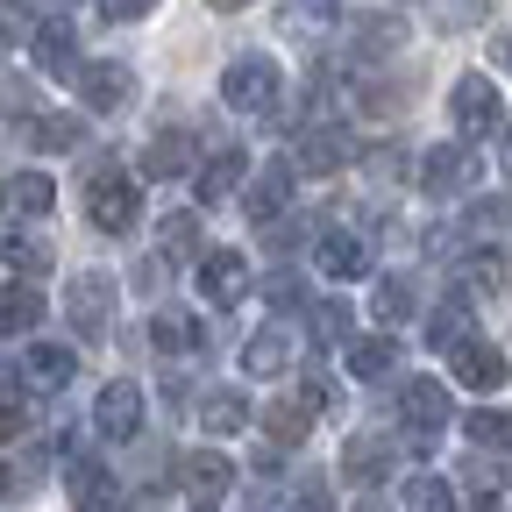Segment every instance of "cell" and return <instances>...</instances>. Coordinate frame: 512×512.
Returning <instances> with one entry per match:
<instances>
[{"mask_svg": "<svg viewBox=\"0 0 512 512\" xmlns=\"http://www.w3.org/2000/svg\"><path fill=\"white\" fill-rule=\"evenodd\" d=\"M221 93H228L235 114H271L278 107V64L271 57H235L228 79H221Z\"/></svg>", "mask_w": 512, "mask_h": 512, "instance_id": "1", "label": "cell"}, {"mask_svg": "<svg viewBox=\"0 0 512 512\" xmlns=\"http://www.w3.org/2000/svg\"><path fill=\"white\" fill-rule=\"evenodd\" d=\"M86 207H93V221H100L107 235H128V228H136V214H143V192H136V178H128V171H100V178L86 185Z\"/></svg>", "mask_w": 512, "mask_h": 512, "instance_id": "2", "label": "cell"}, {"mask_svg": "<svg viewBox=\"0 0 512 512\" xmlns=\"http://www.w3.org/2000/svg\"><path fill=\"white\" fill-rule=\"evenodd\" d=\"M448 114H456V128H463V136H498V128H505V100H498V86L491 79H456V93H448Z\"/></svg>", "mask_w": 512, "mask_h": 512, "instance_id": "3", "label": "cell"}, {"mask_svg": "<svg viewBox=\"0 0 512 512\" xmlns=\"http://www.w3.org/2000/svg\"><path fill=\"white\" fill-rule=\"evenodd\" d=\"M477 185V150L463 143H441V150H420V192L427 200H456V192Z\"/></svg>", "mask_w": 512, "mask_h": 512, "instance_id": "4", "label": "cell"}, {"mask_svg": "<svg viewBox=\"0 0 512 512\" xmlns=\"http://www.w3.org/2000/svg\"><path fill=\"white\" fill-rule=\"evenodd\" d=\"M93 420H100L107 441H136L143 434V392H136V377H114L107 392H100V406H93Z\"/></svg>", "mask_w": 512, "mask_h": 512, "instance_id": "5", "label": "cell"}, {"mask_svg": "<svg viewBox=\"0 0 512 512\" xmlns=\"http://www.w3.org/2000/svg\"><path fill=\"white\" fill-rule=\"evenodd\" d=\"M399 420H406V427L420 434V448H427V441L448 427V392H441L434 377H413L406 392H399Z\"/></svg>", "mask_w": 512, "mask_h": 512, "instance_id": "6", "label": "cell"}, {"mask_svg": "<svg viewBox=\"0 0 512 512\" xmlns=\"http://www.w3.org/2000/svg\"><path fill=\"white\" fill-rule=\"evenodd\" d=\"M342 164H349V136H342V128H306V136L292 143V164H285V171L328 178V171H342Z\"/></svg>", "mask_w": 512, "mask_h": 512, "instance_id": "7", "label": "cell"}, {"mask_svg": "<svg viewBox=\"0 0 512 512\" xmlns=\"http://www.w3.org/2000/svg\"><path fill=\"white\" fill-rule=\"evenodd\" d=\"M72 505H79V512H128V498H121L114 470H107V463H93V456H79V463H72Z\"/></svg>", "mask_w": 512, "mask_h": 512, "instance_id": "8", "label": "cell"}, {"mask_svg": "<svg viewBox=\"0 0 512 512\" xmlns=\"http://www.w3.org/2000/svg\"><path fill=\"white\" fill-rule=\"evenodd\" d=\"M79 93H86V107L93 114H114L128 93H136V72H128V64H79Z\"/></svg>", "mask_w": 512, "mask_h": 512, "instance_id": "9", "label": "cell"}, {"mask_svg": "<svg viewBox=\"0 0 512 512\" xmlns=\"http://www.w3.org/2000/svg\"><path fill=\"white\" fill-rule=\"evenodd\" d=\"M320 406H328V392H299V399H278V406L264 413V427H271V441H278V448H299Z\"/></svg>", "mask_w": 512, "mask_h": 512, "instance_id": "10", "label": "cell"}, {"mask_svg": "<svg viewBox=\"0 0 512 512\" xmlns=\"http://www.w3.org/2000/svg\"><path fill=\"white\" fill-rule=\"evenodd\" d=\"M200 292H207L214 306H235V299L249 292V264H242L235 249H214L207 264H200Z\"/></svg>", "mask_w": 512, "mask_h": 512, "instance_id": "11", "label": "cell"}, {"mask_svg": "<svg viewBox=\"0 0 512 512\" xmlns=\"http://www.w3.org/2000/svg\"><path fill=\"white\" fill-rule=\"evenodd\" d=\"M107 313H114V285H107L100 271H86V278L72 285V328H79V335H107Z\"/></svg>", "mask_w": 512, "mask_h": 512, "instance_id": "12", "label": "cell"}, {"mask_svg": "<svg viewBox=\"0 0 512 512\" xmlns=\"http://www.w3.org/2000/svg\"><path fill=\"white\" fill-rule=\"evenodd\" d=\"M456 384H463V392H498V384H505V356L491 342H456Z\"/></svg>", "mask_w": 512, "mask_h": 512, "instance_id": "13", "label": "cell"}, {"mask_svg": "<svg viewBox=\"0 0 512 512\" xmlns=\"http://www.w3.org/2000/svg\"><path fill=\"white\" fill-rule=\"evenodd\" d=\"M178 477H185V491L200 498V512H207V505L235 484V463H228V456H214V448H200V456H185V470H178Z\"/></svg>", "mask_w": 512, "mask_h": 512, "instance_id": "14", "label": "cell"}, {"mask_svg": "<svg viewBox=\"0 0 512 512\" xmlns=\"http://www.w3.org/2000/svg\"><path fill=\"white\" fill-rule=\"evenodd\" d=\"M249 178V157L242 150H221L207 171H200V185H192V200H200V207H228V192Z\"/></svg>", "mask_w": 512, "mask_h": 512, "instance_id": "15", "label": "cell"}, {"mask_svg": "<svg viewBox=\"0 0 512 512\" xmlns=\"http://www.w3.org/2000/svg\"><path fill=\"white\" fill-rule=\"evenodd\" d=\"M292 200V171L285 164H264L249 178V200H242V214H256V221H278V207Z\"/></svg>", "mask_w": 512, "mask_h": 512, "instance_id": "16", "label": "cell"}, {"mask_svg": "<svg viewBox=\"0 0 512 512\" xmlns=\"http://www.w3.org/2000/svg\"><path fill=\"white\" fill-rule=\"evenodd\" d=\"M36 64H43V72H72L79 79V43H72V22H64V15H50L36 29Z\"/></svg>", "mask_w": 512, "mask_h": 512, "instance_id": "17", "label": "cell"}, {"mask_svg": "<svg viewBox=\"0 0 512 512\" xmlns=\"http://www.w3.org/2000/svg\"><path fill=\"white\" fill-rule=\"evenodd\" d=\"M320 271H328V278H363V264H370V256H363V242L349 235V228H335V235H320Z\"/></svg>", "mask_w": 512, "mask_h": 512, "instance_id": "18", "label": "cell"}, {"mask_svg": "<svg viewBox=\"0 0 512 512\" xmlns=\"http://www.w3.org/2000/svg\"><path fill=\"white\" fill-rule=\"evenodd\" d=\"M285 363H292V342H285L278 328H264V335L242 342V370H249V377H278Z\"/></svg>", "mask_w": 512, "mask_h": 512, "instance_id": "19", "label": "cell"}, {"mask_svg": "<svg viewBox=\"0 0 512 512\" xmlns=\"http://www.w3.org/2000/svg\"><path fill=\"white\" fill-rule=\"evenodd\" d=\"M36 320H43L36 285H0V335H29Z\"/></svg>", "mask_w": 512, "mask_h": 512, "instance_id": "20", "label": "cell"}, {"mask_svg": "<svg viewBox=\"0 0 512 512\" xmlns=\"http://www.w3.org/2000/svg\"><path fill=\"white\" fill-rule=\"evenodd\" d=\"M342 356H349V370H356V377H384V370H392V363H399V349H392V335H356V342H349Z\"/></svg>", "mask_w": 512, "mask_h": 512, "instance_id": "21", "label": "cell"}, {"mask_svg": "<svg viewBox=\"0 0 512 512\" xmlns=\"http://www.w3.org/2000/svg\"><path fill=\"white\" fill-rule=\"evenodd\" d=\"M29 377L43 384V392H57V384H72V377H79V356H72V349H50V342H43V349H29Z\"/></svg>", "mask_w": 512, "mask_h": 512, "instance_id": "22", "label": "cell"}, {"mask_svg": "<svg viewBox=\"0 0 512 512\" xmlns=\"http://www.w3.org/2000/svg\"><path fill=\"white\" fill-rule=\"evenodd\" d=\"M342 470H349V477H363V484H377L384 470H392V448H384V441H363V434H356V441L342 448Z\"/></svg>", "mask_w": 512, "mask_h": 512, "instance_id": "23", "label": "cell"}, {"mask_svg": "<svg viewBox=\"0 0 512 512\" xmlns=\"http://www.w3.org/2000/svg\"><path fill=\"white\" fill-rule=\"evenodd\" d=\"M0 264H8L15 285H22V278H43V271H50V249L29 242V235H8V242H0Z\"/></svg>", "mask_w": 512, "mask_h": 512, "instance_id": "24", "label": "cell"}, {"mask_svg": "<svg viewBox=\"0 0 512 512\" xmlns=\"http://www.w3.org/2000/svg\"><path fill=\"white\" fill-rule=\"evenodd\" d=\"M370 313L384 320V328H406V320H413V292H406V278H384V285L370 292Z\"/></svg>", "mask_w": 512, "mask_h": 512, "instance_id": "25", "label": "cell"}, {"mask_svg": "<svg viewBox=\"0 0 512 512\" xmlns=\"http://www.w3.org/2000/svg\"><path fill=\"white\" fill-rule=\"evenodd\" d=\"M185 150H192V143H185V136H178V128H171V136H157V143L143 150V171H150V178H178V171L192 164Z\"/></svg>", "mask_w": 512, "mask_h": 512, "instance_id": "26", "label": "cell"}, {"mask_svg": "<svg viewBox=\"0 0 512 512\" xmlns=\"http://www.w3.org/2000/svg\"><path fill=\"white\" fill-rule=\"evenodd\" d=\"M150 342H157L164 356H185V349H200V328L178 320V313H157V320H150Z\"/></svg>", "mask_w": 512, "mask_h": 512, "instance_id": "27", "label": "cell"}, {"mask_svg": "<svg viewBox=\"0 0 512 512\" xmlns=\"http://www.w3.org/2000/svg\"><path fill=\"white\" fill-rule=\"evenodd\" d=\"M448 505H456V484L448 477H413L406 484V512H448Z\"/></svg>", "mask_w": 512, "mask_h": 512, "instance_id": "28", "label": "cell"}, {"mask_svg": "<svg viewBox=\"0 0 512 512\" xmlns=\"http://www.w3.org/2000/svg\"><path fill=\"white\" fill-rule=\"evenodd\" d=\"M50 200H57V192H50L43 171H22V178L8 185V207H22V214H50Z\"/></svg>", "mask_w": 512, "mask_h": 512, "instance_id": "29", "label": "cell"}, {"mask_svg": "<svg viewBox=\"0 0 512 512\" xmlns=\"http://www.w3.org/2000/svg\"><path fill=\"white\" fill-rule=\"evenodd\" d=\"M86 136V128H79V114H43L36 128H29V143H43V150H72Z\"/></svg>", "mask_w": 512, "mask_h": 512, "instance_id": "30", "label": "cell"}, {"mask_svg": "<svg viewBox=\"0 0 512 512\" xmlns=\"http://www.w3.org/2000/svg\"><path fill=\"white\" fill-rule=\"evenodd\" d=\"M463 320H470V313H463V299L434 306V320H427V342H434V349H456V342H463Z\"/></svg>", "mask_w": 512, "mask_h": 512, "instance_id": "31", "label": "cell"}, {"mask_svg": "<svg viewBox=\"0 0 512 512\" xmlns=\"http://www.w3.org/2000/svg\"><path fill=\"white\" fill-rule=\"evenodd\" d=\"M470 441L477 448H512V413H470Z\"/></svg>", "mask_w": 512, "mask_h": 512, "instance_id": "32", "label": "cell"}, {"mask_svg": "<svg viewBox=\"0 0 512 512\" xmlns=\"http://www.w3.org/2000/svg\"><path fill=\"white\" fill-rule=\"evenodd\" d=\"M192 235H200V214H164V264L192 249Z\"/></svg>", "mask_w": 512, "mask_h": 512, "instance_id": "33", "label": "cell"}, {"mask_svg": "<svg viewBox=\"0 0 512 512\" xmlns=\"http://www.w3.org/2000/svg\"><path fill=\"white\" fill-rule=\"evenodd\" d=\"M242 420H249V413H242V399H207V427H214V434H235Z\"/></svg>", "mask_w": 512, "mask_h": 512, "instance_id": "34", "label": "cell"}, {"mask_svg": "<svg viewBox=\"0 0 512 512\" xmlns=\"http://www.w3.org/2000/svg\"><path fill=\"white\" fill-rule=\"evenodd\" d=\"M22 434H29V406L22 399H0V448L22 441Z\"/></svg>", "mask_w": 512, "mask_h": 512, "instance_id": "35", "label": "cell"}, {"mask_svg": "<svg viewBox=\"0 0 512 512\" xmlns=\"http://www.w3.org/2000/svg\"><path fill=\"white\" fill-rule=\"evenodd\" d=\"M313 335H320V342H342V335H349V306H320V313H313Z\"/></svg>", "mask_w": 512, "mask_h": 512, "instance_id": "36", "label": "cell"}, {"mask_svg": "<svg viewBox=\"0 0 512 512\" xmlns=\"http://www.w3.org/2000/svg\"><path fill=\"white\" fill-rule=\"evenodd\" d=\"M463 491H470V498H463V512H491V505H498V484H491L484 470H470V484H463Z\"/></svg>", "mask_w": 512, "mask_h": 512, "instance_id": "37", "label": "cell"}, {"mask_svg": "<svg viewBox=\"0 0 512 512\" xmlns=\"http://www.w3.org/2000/svg\"><path fill=\"white\" fill-rule=\"evenodd\" d=\"M363 29H370V36H363L370 50H392V43H399V15H363Z\"/></svg>", "mask_w": 512, "mask_h": 512, "instance_id": "38", "label": "cell"}, {"mask_svg": "<svg viewBox=\"0 0 512 512\" xmlns=\"http://www.w3.org/2000/svg\"><path fill=\"white\" fill-rule=\"evenodd\" d=\"M285 512H328V491H320V484H306V491H299Z\"/></svg>", "mask_w": 512, "mask_h": 512, "instance_id": "39", "label": "cell"}, {"mask_svg": "<svg viewBox=\"0 0 512 512\" xmlns=\"http://www.w3.org/2000/svg\"><path fill=\"white\" fill-rule=\"evenodd\" d=\"M143 15V0H107V8H100V22H136Z\"/></svg>", "mask_w": 512, "mask_h": 512, "instance_id": "40", "label": "cell"}, {"mask_svg": "<svg viewBox=\"0 0 512 512\" xmlns=\"http://www.w3.org/2000/svg\"><path fill=\"white\" fill-rule=\"evenodd\" d=\"M477 15H484V8H441V15H434V22H441V29H470V22H477Z\"/></svg>", "mask_w": 512, "mask_h": 512, "instance_id": "41", "label": "cell"}, {"mask_svg": "<svg viewBox=\"0 0 512 512\" xmlns=\"http://www.w3.org/2000/svg\"><path fill=\"white\" fill-rule=\"evenodd\" d=\"M299 299V278H271V306H292Z\"/></svg>", "mask_w": 512, "mask_h": 512, "instance_id": "42", "label": "cell"}, {"mask_svg": "<svg viewBox=\"0 0 512 512\" xmlns=\"http://www.w3.org/2000/svg\"><path fill=\"white\" fill-rule=\"evenodd\" d=\"M498 64H505V72H512V36H498Z\"/></svg>", "mask_w": 512, "mask_h": 512, "instance_id": "43", "label": "cell"}, {"mask_svg": "<svg viewBox=\"0 0 512 512\" xmlns=\"http://www.w3.org/2000/svg\"><path fill=\"white\" fill-rule=\"evenodd\" d=\"M356 512H384V498H363V505H356Z\"/></svg>", "mask_w": 512, "mask_h": 512, "instance_id": "44", "label": "cell"}, {"mask_svg": "<svg viewBox=\"0 0 512 512\" xmlns=\"http://www.w3.org/2000/svg\"><path fill=\"white\" fill-rule=\"evenodd\" d=\"M0 57H8V22H0Z\"/></svg>", "mask_w": 512, "mask_h": 512, "instance_id": "45", "label": "cell"}, {"mask_svg": "<svg viewBox=\"0 0 512 512\" xmlns=\"http://www.w3.org/2000/svg\"><path fill=\"white\" fill-rule=\"evenodd\" d=\"M0 200H8V185H0Z\"/></svg>", "mask_w": 512, "mask_h": 512, "instance_id": "46", "label": "cell"}]
</instances>
